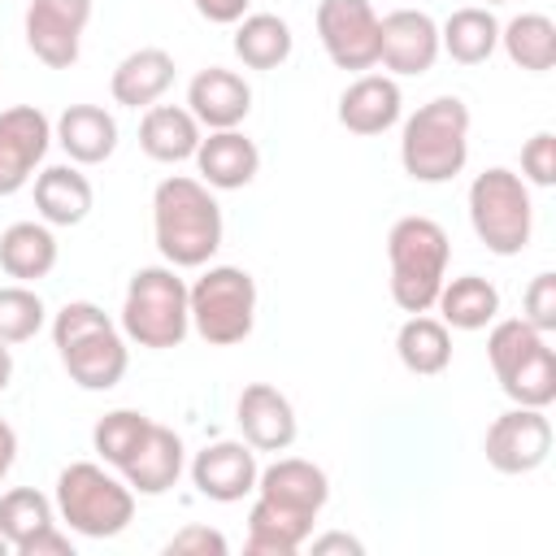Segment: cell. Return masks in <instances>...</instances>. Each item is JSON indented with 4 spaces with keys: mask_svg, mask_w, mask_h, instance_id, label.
Segmentation results:
<instances>
[{
    "mask_svg": "<svg viewBox=\"0 0 556 556\" xmlns=\"http://www.w3.org/2000/svg\"><path fill=\"white\" fill-rule=\"evenodd\" d=\"M226 222L213 187L187 174H169L152 191V239L165 265L174 269H204L222 248Z\"/></svg>",
    "mask_w": 556,
    "mask_h": 556,
    "instance_id": "cell-1",
    "label": "cell"
},
{
    "mask_svg": "<svg viewBox=\"0 0 556 556\" xmlns=\"http://www.w3.org/2000/svg\"><path fill=\"white\" fill-rule=\"evenodd\" d=\"M52 348L61 369L83 391H113L126 378L130 348L122 326L91 300H70L52 317Z\"/></svg>",
    "mask_w": 556,
    "mask_h": 556,
    "instance_id": "cell-2",
    "label": "cell"
},
{
    "mask_svg": "<svg viewBox=\"0 0 556 556\" xmlns=\"http://www.w3.org/2000/svg\"><path fill=\"white\" fill-rule=\"evenodd\" d=\"M469 161V109L460 96L426 100L400 130V165L413 182H452Z\"/></svg>",
    "mask_w": 556,
    "mask_h": 556,
    "instance_id": "cell-3",
    "label": "cell"
},
{
    "mask_svg": "<svg viewBox=\"0 0 556 556\" xmlns=\"http://www.w3.org/2000/svg\"><path fill=\"white\" fill-rule=\"evenodd\" d=\"M452 243L434 217L408 213L387 235V265H391V300L404 313H430L439 287L447 282Z\"/></svg>",
    "mask_w": 556,
    "mask_h": 556,
    "instance_id": "cell-4",
    "label": "cell"
},
{
    "mask_svg": "<svg viewBox=\"0 0 556 556\" xmlns=\"http://www.w3.org/2000/svg\"><path fill=\"white\" fill-rule=\"evenodd\" d=\"M122 334L148 352L178 348L191 330V308H187V282L178 278L174 265H143L130 274L126 295H122Z\"/></svg>",
    "mask_w": 556,
    "mask_h": 556,
    "instance_id": "cell-5",
    "label": "cell"
},
{
    "mask_svg": "<svg viewBox=\"0 0 556 556\" xmlns=\"http://www.w3.org/2000/svg\"><path fill=\"white\" fill-rule=\"evenodd\" d=\"M56 517L83 539H117L135 521V491L96 460H74L56 473Z\"/></svg>",
    "mask_w": 556,
    "mask_h": 556,
    "instance_id": "cell-6",
    "label": "cell"
},
{
    "mask_svg": "<svg viewBox=\"0 0 556 556\" xmlns=\"http://www.w3.org/2000/svg\"><path fill=\"white\" fill-rule=\"evenodd\" d=\"M486 361L500 382V391L513 404L547 408L556 400V352L547 348V334L534 330L526 317H495L486 334Z\"/></svg>",
    "mask_w": 556,
    "mask_h": 556,
    "instance_id": "cell-7",
    "label": "cell"
},
{
    "mask_svg": "<svg viewBox=\"0 0 556 556\" xmlns=\"http://www.w3.org/2000/svg\"><path fill=\"white\" fill-rule=\"evenodd\" d=\"M469 226H473L478 243H486V252H495V256L526 252V243L534 235L530 182L504 165L482 169L469 182Z\"/></svg>",
    "mask_w": 556,
    "mask_h": 556,
    "instance_id": "cell-8",
    "label": "cell"
},
{
    "mask_svg": "<svg viewBox=\"0 0 556 556\" xmlns=\"http://www.w3.org/2000/svg\"><path fill=\"white\" fill-rule=\"evenodd\" d=\"M191 330L208 348H235L256 326V278L239 265H208L187 287Z\"/></svg>",
    "mask_w": 556,
    "mask_h": 556,
    "instance_id": "cell-9",
    "label": "cell"
},
{
    "mask_svg": "<svg viewBox=\"0 0 556 556\" xmlns=\"http://www.w3.org/2000/svg\"><path fill=\"white\" fill-rule=\"evenodd\" d=\"M482 452H486V465L495 473H534L547 456H552V421L543 408H530V404H517L508 413H500L486 434H482Z\"/></svg>",
    "mask_w": 556,
    "mask_h": 556,
    "instance_id": "cell-10",
    "label": "cell"
},
{
    "mask_svg": "<svg viewBox=\"0 0 556 556\" xmlns=\"http://www.w3.org/2000/svg\"><path fill=\"white\" fill-rule=\"evenodd\" d=\"M317 39L339 70H374L378 65V13L369 0H317L313 13Z\"/></svg>",
    "mask_w": 556,
    "mask_h": 556,
    "instance_id": "cell-11",
    "label": "cell"
},
{
    "mask_svg": "<svg viewBox=\"0 0 556 556\" xmlns=\"http://www.w3.org/2000/svg\"><path fill=\"white\" fill-rule=\"evenodd\" d=\"M87 22H91V0H30L22 17L26 48L48 70H70L83 52Z\"/></svg>",
    "mask_w": 556,
    "mask_h": 556,
    "instance_id": "cell-12",
    "label": "cell"
},
{
    "mask_svg": "<svg viewBox=\"0 0 556 556\" xmlns=\"http://www.w3.org/2000/svg\"><path fill=\"white\" fill-rule=\"evenodd\" d=\"M52 148V122L35 104H13L0 113V195H17Z\"/></svg>",
    "mask_w": 556,
    "mask_h": 556,
    "instance_id": "cell-13",
    "label": "cell"
},
{
    "mask_svg": "<svg viewBox=\"0 0 556 556\" xmlns=\"http://www.w3.org/2000/svg\"><path fill=\"white\" fill-rule=\"evenodd\" d=\"M439 61V22L426 9H391L378 17V65L391 78H417Z\"/></svg>",
    "mask_w": 556,
    "mask_h": 556,
    "instance_id": "cell-14",
    "label": "cell"
},
{
    "mask_svg": "<svg viewBox=\"0 0 556 556\" xmlns=\"http://www.w3.org/2000/svg\"><path fill=\"white\" fill-rule=\"evenodd\" d=\"M256 447L243 439H217L191 456V486L213 504H239L256 491Z\"/></svg>",
    "mask_w": 556,
    "mask_h": 556,
    "instance_id": "cell-15",
    "label": "cell"
},
{
    "mask_svg": "<svg viewBox=\"0 0 556 556\" xmlns=\"http://www.w3.org/2000/svg\"><path fill=\"white\" fill-rule=\"evenodd\" d=\"M256 500L274 504L278 513L317 521V513L330 500V478L321 465H313L304 456H278L274 465H265L256 473Z\"/></svg>",
    "mask_w": 556,
    "mask_h": 556,
    "instance_id": "cell-16",
    "label": "cell"
},
{
    "mask_svg": "<svg viewBox=\"0 0 556 556\" xmlns=\"http://www.w3.org/2000/svg\"><path fill=\"white\" fill-rule=\"evenodd\" d=\"M235 421L248 447L256 452H287L295 443V408L291 400L269 382H248L235 404Z\"/></svg>",
    "mask_w": 556,
    "mask_h": 556,
    "instance_id": "cell-17",
    "label": "cell"
},
{
    "mask_svg": "<svg viewBox=\"0 0 556 556\" xmlns=\"http://www.w3.org/2000/svg\"><path fill=\"white\" fill-rule=\"evenodd\" d=\"M187 109L208 130H235L252 113V87L243 74L208 65L187 83Z\"/></svg>",
    "mask_w": 556,
    "mask_h": 556,
    "instance_id": "cell-18",
    "label": "cell"
},
{
    "mask_svg": "<svg viewBox=\"0 0 556 556\" xmlns=\"http://www.w3.org/2000/svg\"><path fill=\"white\" fill-rule=\"evenodd\" d=\"M400 109H404V96L391 74H361L339 96V126L348 135L369 139V135L391 130L400 122Z\"/></svg>",
    "mask_w": 556,
    "mask_h": 556,
    "instance_id": "cell-19",
    "label": "cell"
},
{
    "mask_svg": "<svg viewBox=\"0 0 556 556\" xmlns=\"http://www.w3.org/2000/svg\"><path fill=\"white\" fill-rule=\"evenodd\" d=\"M182 465H187L182 439H178L169 426L152 421L148 434H143V443L130 452V460H126L117 473L126 478V486H130L135 495H165L169 486H178Z\"/></svg>",
    "mask_w": 556,
    "mask_h": 556,
    "instance_id": "cell-20",
    "label": "cell"
},
{
    "mask_svg": "<svg viewBox=\"0 0 556 556\" xmlns=\"http://www.w3.org/2000/svg\"><path fill=\"white\" fill-rule=\"evenodd\" d=\"M191 161L200 169V182L213 191H239L261 174V148L239 126L235 130H208V139H200Z\"/></svg>",
    "mask_w": 556,
    "mask_h": 556,
    "instance_id": "cell-21",
    "label": "cell"
},
{
    "mask_svg": "<svg viewBox=\"0 0 556 556\" xmlns=\"http://www.w3.org/2000/svg\"><path fill=\"white\" fill-rule=\"evenodd\" d=\"M52 139L74 165H104L117 152V117L100 104H70L52 122Z\"/></svg>",
    "mask_w": 556,
    "mask_h": 556,
    "instance_id": "cell-22",
    "label": "cell"
},
{
    "mask_svg": "<svg viewBox=\"0 0 556 556\" xmlns=\"http://www.w3.org/2000/svg\"><path fill=\"white\" fill-rule=\"evenodd\" d=\"M174 87V56L165 48H135L117 61L109 91L122 109H152Z\"/></svg>",
    "mask_w": 556,
    "mask_h": 556,
    "instance_id": "cell-23",
    "label": "cell"
},
{
    "mask_svg": "<svg viewBox=\"0 0 556 556\" xmlns=\"http://www.w3.org/2000/svg\"><path fill=\"white\" fill-rule=\"evenodd\" d=\"M200 122L191 117V109H178V104H152L143 109L139 117V148L143 156L161 161V165H178V161H191L195 148H200Z\"/></svg>",
    "mask_w": 556,
    "mask_h": 556,
    "instance_id": "cell-24",
    "label": "cell"
},
{
    "mask_svg": "<svg viewBox=\"0 0 556 556\" xmlns=\"http://www.w3.org/2000/svg\"><path fill=\"white\" fill-rule=\"evenodd\" d=\"M91 204H96V191L74 161L48 165L35 174V208L48 226H78V222H87Z\"/></svg>",
    "mask_w": 556,
    "mask_h": 556,
    "instance_id": "cell-25",
    "label": "cell"
},
{
    "mask_svg": "<svg viewBox=\"0 0 556 556\" xmlns=\"http://www.w3.org/2000/svg\"><path fill=\"white\" fill-rule=\"evenodd\" d=\"M0 269L17 282H39L56 269V235L48 222H13L0 235Z\"/></svg>",
    "mask_w": 556,
    "mask_h": 556,
    "instance_id": "cell-26",
    "label": "cell"
},
{
    "mask_svg": "<svg viewBox=\"0 0 556 556\" xmlns=\"http://www.w3.org/2000/svg\"><path fill=\"white\" fill-rule=\"evenodd\" d=\"M434 308L447 330H486L500 317V291L482 274H460L439 287Z\"/></svg>",
    "mask_w": 556,
    "mask_h": 556,
    "instance_id": "cell-27",
    "label": "cell"
},
{
    "mask_svg": "<svg viewBox=\"0 0 556 556\" xmlns=\"http://www.w3.org/2000/svg\"><path fill=\"white\" fill-rule=\"evenodd\" d=\"M395 356L408 374L434 378L452 365V330L430 313H408V321L395 330Z\"/></svg>",
    "mask_w": 556,
    "mask_h": 556,
    "instance_id": "cell-28",
    "label": "cell"
},
{
    "mask_svg": "<svg viewBox=\"0 0 556 556\" xmlns=\"http://www.w3.org/2000/svg\"><path fill=\"white\" fill-rule=\"evenodd\" d=\"M500 48V22L486 4H465L439 26V52H447L456 65H482Z\"/></svg>",
    "mask_w": 556,
    "mask_h": 556,
    "instance_id": "cell-29",
    "label": "cell"
},
{
    "mask_svg": "<svg viewBox=\"0 0 556 556\" xmlns=\"http://www.w3.org/2000/svg\"><path fill=\"white\" fill-rule=\"evenodd\" d=\"M235 56L248 65V70H278L291 48H295V35L287 26V17L278 13H243L235 22V39H230Z\"/></svg>",
    "mask_w": 556,
    "mask_h": 556,
    "instance_id": "cell-30",
    "label": "cell"
},
{
    "mask_svg": "<svg viewBox=\"0 0 556 556\" xmlns=\"http://www.w3.org/2000/svg\"><path fill=\"white\" fill-rule=\"evenodd\" d=\"M500 48L517 70L547 74L556 65V22L547 13H517L500 26Z\"/></svg>",
    "mask_w": 556,
    "mask_h": 556,
    "instance_id": "cell-31",
    "label": "cell"
},
{
    "mask_svg": "<svg viewBox=\"0 0 556 556\" xmlns=\"http://www.w3.org/2000/svg\"><path fill=\"white\" fill-rule=\"evenodd\" d=\"M313 539V521L304 517H291V513H278L274 504L265 500H252V513H248V556H295L304 543Z\"/></svg>",
    "mask_w": 556,
    "mask_h": 556,
    "instance_id": "cell-32",
    "label": "cell"
},
{
    "mask_svg": "<svg viewBox=\"0 0 556 556\" xmlns=\"http://www.w3.org/2000/svg\"><path fill=\"white\" fill-rule=\"evenodd\" d=\"M56 526V504L35 491V486H13L0 495V534L9 539V547L17 552L26 539H35L39 530Z\"/></svg>",
    "mask_w": 556,
    "mask_h": 556,
    "instance_id": "cell-33",
    "label": "cell"
},
{
    "mask_svg": "<svg viewBox=\"0 0 556 556\" xmlns=\"http://www.w3.org/2000/svg\"><path fill=\"white\" fill-rule=\"evenodd\" d=\"M148 426H152L148 413H139V408H113V413H104V417L96 421V430H91V447H96V456H100L104 465L122 469V465L130 460V452L143 443Z\"/></svg>",
    "mask_w": 556,
    "mask_h": 556,
    "instance_id": "cell-34",
    "label": "cell"
},
{
    "mask_svg": "<svg viewBox=\"0 0 556 556\" xmlns=\"http://www.w3.org/2000/svg\"><path fill=\"white\" fill-rule=\"evenodd\" d=\"M43 321H48V308L35 287H26V282L0 287V343H9V348L26 343L43 330Z\"/></svg>",
    "mask_w": 556,
    "mask_h": 556,
    "instance_id": "cell-35",
    "label": "cell"
},
{
    "mask_svg": "<svg viewBox=\"0 0 556 556\" xmlns=\"http://www.w3.org/2000/svg\"><path fill=\"white\" fill-rule=\"evenodd\" d=\"M521 317H526L534 330H543V334L556 330V274H552V269L534 274L530 287L521 291Z\"/></svg>",
    "mask_w": 556,
    "mask_h": 556,
    "instance_id": "cell-36",
    "label": "cell"
},
{
    "mask_svg": "<svg viewBox=\"0 0 556 556\" xmlns=\"http://www.w3.org/2000/svg\"><path fill=\"white\" fill-rule=\"evenodd\" d=\"M521 178L530 187H552L556 182V135L552 130H539L526 139L521 148Z\"/></svg>",
    "mask_w": 556,
    "mask_h": 556,
    "instance_id": "cell-37",
    "label": "cell"
},
{
    "mask_svg": "<svg viewBox=\"0 0 556 556\" xmlns=\"http://www.w3.org/2000/svg\"><path fill=\"white\" fill-rule=\"evenodd\" d=\"M230 543L222 530L213 526H182L169 543H165V556H226Z\"/></svg>",
    "mask_w": 556,
    "mask_h": 556,
    "instance_id": "cell-38",
    "label": "cell"
},
{
    "mask_svg": "<svg viewBox=\"0 0 556 556\" xmlns=\"http://www.w3.org/2000/svg\"><path fill=\"white\" fill-rule=\"evenodd\" d=\"M17 556H74V543H70V534H61L56 526H48V530H39L35 539H26V543L17 547Z\"/></svg>",
    "mask_w": 556,
    "mask_h": 556,
    "instance_id": "cell-39",
    "label": "cell"
},
{
    "mask_svg": "<svg viewBox=\"0 0 556 556\" xmlns=\"http://www.w3.org/2000/svg\"><path fill=\"white\" fill-rule=\"evenodd\" d=\"M191 4H195V13H200L204 22H213V26H235V22L248 13L252 0H191Z\"/></svg>",
    "mask_w": 556,
    "mask_h": 556,
    "instance_id": "cell-40",
    "label": "cell"
},
{
    "mask_svg": "<svg viewBox=\"0 0 556 556\" xmlns=\"http://www.w3.org/2000/svg\"><path fill=\"white\" fill-rule=\"evenodd\" d=\"M313 543V552L321 556V552H352V556H361L365 547H361V539H352V534H321V539H308Z\"/></svg>",
    "mask_w": 556,
    "mask_h": 556,
    "instance_id": "cell-41",
    "label": "cell"
},
{
    "mask_svg": "<svg viewBox=\"0 0 556 556\" xmlns=\"http://www.w3.org/2000/svg\"><path fill=\"white\" fill-rule=\"evenodd\" d=\"M13 460H17V430H13V426L0 417V482L9 478Z\"/></svg>",
    "mask_w": 556,
    "mask_h": 556,
    "instance_id": "cell-42",
    "label": "cell"
},
{
    "mask_svg": "<svg viewBox=\"0 0 556 556\" xmlns=\"http://www.w3.org/2000/svg\"><path fill=\"white\" fill-rule=\"evenodd\" d=\"M9 382H13V352L9 343H0V395L9 391Z\"/></svg>",
    "mask_w": 556,
    "mask_h": 556,
    "instance_id": "cell-43",
    "label": "cell"
},
{
    "mask_svg": "<svg viewBox=\"0 0 556 556\" xmlns=\"http://www.w3.org/2000/svg\"><path fill=\"white\" fill-rule=\"evenodd\" d=\"M4 552H13V547H9V539H4V534H0V556H4Z\"/></svg>",
    "mask_w": 556,
    "mask_h": 556,
    "instance_id": "cell-44",
    "label": "cell"
},
{
    "mask_svg": "<svg viewBox=\"0 0 556 556\" xmlns=\"http://www.w3.org/2000/svg\"><path fill=\"white\" fill-rule=\"evenodd\" d=\"M478 4H486V9H491V4H508V0H478Z\"/></svg>",
    "mask_w": 556,
    "mask_h": 556,
    "instance_id": "cell-45",
    "label": "cell"
}]
</instances>
